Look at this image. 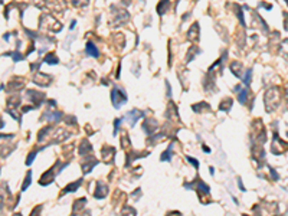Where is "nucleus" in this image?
Instances as JSON below:
<instances>
[{"instance_id": "nucleus-1", "label": "nucleus", "mask_w": 288, "mask_h": 216, "mask_svg": "<svg viewBox=\"0 0 288 216\" xmlns=\"http://www.w3.org/2000/svg\"><path fill=\"white\" fill-rule=\"evenodd\" d=\"M111 102L114 105V108L118 110L120 107H122L125 102H127V94L122 88L120 86H114L113 88V92H111Z\"/></svg>"}, {"instance_id": "nucleus-2", "label": "nucleus", "mask_w": 288, "mask_h": 216, "mask_svg": "<svg viewBox=\"0 0 288 216\" xmlns=\"http://www.w3.org/2000/svg\"><path fill=\"white\" fill-rule=\"evenodd\" d=\"M288 149V144L285 141H282L281 138H280V135L277 133H274V141H272L271 144V151L275 154V156H278V154H282L285 150Z\"/></svg>"}, {"instance_id": "nucleus-3", "label": "nucleus", "mask_w": 288, "mask_h": 216, "mask_svg": "<svg viewBox=\"0 0 288 216\" xmlns=\"http://www.w3.org/2000/svg\"><path fill=\"white\" fill-rule=\"evenodd\" d=\"M143 130H144V133L147 134V135L154 134L156 133V130H157V121L153 120V118L144 120V123H143Z\"/></svg>"}, {"instance_id": "nucleus-4", "label": "nucleus", "mask_w": 288, "mask_h": 216, "mask_svg": "<svg viewBox=\"0 0 288 216\" xmlns=\"http://www.w3.org/2000/svg\"><path fill=\"white\" fill-rule=\"evenodd\" d=\"M107 195H108V186H107L104 182L98 180V182H97V189H95V192H94V196H95L97 199H104V198H107Z\"/></svg>"}, {"instance_id": "nucleus-5", "label": "nucleus", "mask_w": 288, "mask_h": 216, "mask_svg": "<svg viewBox=\"0 0 288 216\" xmlns=\"http://www.w3.org/2000/svg\"><path fill=\"white\" fill-rule=\"evenodd\" d=\"M144 117V113L143 111H138V110H133V111H128L127 114H125V118H127V121H128V124L130 125H136L137 120H140V118H143Z\"/></svg>"}, {"instance_id": "nucleus-6", "label": "nucleus", "mask_w": 288, "mask_h": 216, "mask_svg": "<svg viewBox=\"0 0 288 216\" xmlns=\"http://www.w3.org/2000/svg\"><path fill=\"white\" fill-rule=\"evenodd\" d=\"M101 154H102V160H104V163H110V161H113V159H114V154H115V150L114 147H110V146H104L101 150Z\"/></svg>"}, {"instance_id": "nucleus-7", "label": "nucleus", "mask_w": 288, "mask_h": 216, "mask_svg": "<svg viewBox=\"0 0 288 216\" xmlns=\"http://www.w3.org/2000/svg\"><path fill=\"white\" fill-rule=\"evenodd\" d=\"M98 164V160L95 159V157H92V156H86V161L82 163V171H84V174H88L94 167Z\"/></svg>"}, {"instance_id": "nucleus-8", "label": "nucleus", "mask_w": 288, "mask_h": 216, "mask_svg": "<svg viewBox=\"0 0 288 216\" xmlns=\"http://www.w3.org/2000/svg\"><path fill=\"white\" fill-rule=\"evenodd\" d=\"M53 179H55V167H52L49 169L40 179H39V184H42V186H48L49 183L53 182Z\"/></svg>"}, {"instance_id": "nucleus-9", "label": "nucleus", "mask_w": 288, "mask_h": 216, "mask_svg": "<svg viewBox=\"0 0 288 216\" xmlns=\"http://www.w3.org/2000/svg\"><path fill=\"white\" fill-rule=\"evenodd\" d=\"M85 52H86V55H89V56H92V58H98V56H100V50L97 48V45H95L94 42H91V40L86 42Z\"/></svg>"}, {"instance_id": "nucleus-10", "label": "nucleus", "mask_w": 288, "mask_h": 216, "mask_svg": "<svg viewBox=\"0 0 288 216\" xmlns=\"http://www.w3.org/2000/svg\"><path fill=\"white\" fill-rule=\"evenodd\" d=\"M79 156H91V151H92V146L88 140H82L81 141V146H79Z\"/></svg>"}, {"instance_id": "nucleus-11", "label": "nucleus", "mask_w": 288, "mask_h": 216, "mask_svg": "<svg viewBox=\"0 0 288 216\" xmlns=\"http://www.w3.org/2000/svg\"><path fill=\"white\" fill-rule=\"evenodd\" d=\"M86 205V199L85 198H81V199L75 200V203H74V206H72V210H74V215H78V213H81V210L84 209V206Z\"/></svg>"}, {"instance_id": "nucleus-12", "label": "nucleus", "mask_w": 288, "mask_h": 216, "mask_svg": "<svg viewBox=\"0 0 288 216\" xmlns=\"http://www.w3.org/2000/svg\"><path fill=\"white\" fill-rule=\"evenodd\" d=\"M187 36H189V39L193 40V42H197V40H199V25H197V23H193V26L189 29Z\"/></svg>"}, {"instance_id": "nucleus-13", "label": "nucleus", "mask_w": 288, "mask_h": 216, "mask_svg": "<svg viewBox=\"0 0 288 216\" xmlns=\"http://www.w3.org/2000/svg\"><path fill=\"white\" fill-rule=\"evenodd\" d=\"M51 79H52V78L49 76V75H45V74H40V72H39V74H38V76L35 78V82L40 84L42 86H48L49 82H51Z\"/></svg>"}, {"instance_id": "nucleus-14", "label": "nucleus", "mask_w": 288, "mask_h": 216, "mask_svg": "<svg viewBox=\"0 0 288 216\" xmlns=\"http://www.w3.org/2000/svg\"><path fill=\"white\" fill-rule=\"evenodd\" d=\"M69 135H71V133H68L67 130H58V131L55 133L53 140H55L56 143H62V141H65L67 138H69Z\"/></svg>"}, {"instance_id": "nucleus-15", "label": "nucleus", "mask_w": 288, "mask_h": 216, "mask_svg": "<svg viewBox=\"0 0 288 216\" xmlns=\"http://www.w3.org/2000/svg\"><path fill=\"white\" fill-rule=\"evenodd\" d=\"M81 184H82V179H79V180H76V182L71 183V184H68V186H67V187L62 190V195H67V193H71V192H75V190H78Z\"/></svg>"}, {"instance_id": "nucleus-16", "label": "nucleus", "mask_w": 288, "mask_h": 216, "mask_svg": "<svg viewBox=\"0 0 288 216\" xmlns=\"http://www.w3.org/2000/svg\"><path fill=\"white\" fill-rule=\"evenodd\" d=\"M196 189H197V192H199V198H200V199L203 198V195H209V193H210L209 186L205 184L203 182H200V180L197 182V187H196Z\"/></svg>"}, {"instance_id": "nucleus-17", "label": "nucleus", "mask_w": 288, "mask_h": 216, "mask_svg": "<svg viewBox=\"0 0 288 216\" xmlns=\"http://www.w3.org/2000/svg\"><path fill=\"white\" fill-rule=\"evenodd\" d=\"M121 216H136V209L133 206H124L121 209Z\"/></svg>"}, {"instance_id": "nucleus-18", "label": "nucleus", "mask_w": 288, "mask_h": 216, "mask_svg": "<svg viewBox=\"0 0 288 216\" xmlns=\"http://www.w3.org/2000/svg\"><path fill=\"white\" fill-rule=\"evenodd\" d=\"M51 130H52V127L49 125V127H45V128H43V130L39 133V135H38V140H39V143H42V141H43V140H45V138H46L49 134H51Z\"/></svg>"}, {"instance_id": "nucleus-19", "label": "nucleus", "mask_w": 288, "mask_h": 216, "mask_svg": "<svg viewBox=\"0 0 288 216\" xmlns=\"http://www.w3.org/2000/svg\"><path fill=\"white\" fill-rule=\"evenodd\" d=\"M239 92V95H238V101L241 102V104H245L246 102V95L249 94V89L248 88H245V89H241V91H238Z\"/></svg>"}, {"instance_id": "nucleus-20", "label": "nucleus", "mask_w": 288, "mask_h": 216, "mask_svg": "<svg viewBox=\"0 0 288 216\" xmlns=\"http://www.w3.org/2000/svg\"><path fill=\"white\" fill-rule=\"evenodd\" d=\"M241 68H242V67H241V64H239V62H238V64H236V62H234V64L231 65V69H232L234 75L238 76V78H242V74H241L242 71H241Z\"/></svg>"}, {"instance_id": "nucleus-21", "label": "nucleus", "mask_w": 288, "mask_h": 216, "mask_svg": "<svg viewBox=\"0 0 288 216\" xmlns=\"http://www.w3.org/2000/svg\"><path fill=\"white\" fill-rule=\"evenodd\" d=\"M171 147H173V143L170 144L169 149L166 150V151L163 153V156L160 157V160H161V161H170V160H171Z\"/></svg>"}, {"instance_id": "nucleus-22", "label": "nucleus", "mask_w": 288, "mask_h": 216, "mask_svg": "<svg viewBox=\"0 0 288 216\" xmlns=\"http://www.w3.org/2000/svg\"><path fill=\"white\" fill-rule=\"evenodd\" d=\"M232 107V100L231 98H226L225 101H222V104H220V111H229V108Z\"/></svg>"}, {"instance_id": "nucleus-23", "label": "nucleus", "mask_w": 288, "mask_h": 216, "mask_svg": "<svg viewBox=\"0 0 288 216\" xmlns=\"http://www.w3.org/2000/svg\"><path fill=\"white\" fill-rule=\"evenodd\" d=\"M45 62H46V64H51V65H56L59 61H58V58H56L53 53H48V56L45 58Z\"/></svg>"}, {"instance_id": "nucleus-24", "label": "nucleus", "mask_w": 288, "mask_h": 216, "mask_svg": "<svg viewBox=\"0 0 288 216\" xmlns=\"http://www.w3.org/2000/svg\"><path fill=\"white\" fill-rule=\"evenodd\" d=\"M121 143H122V149H127L130 146V137L127 133H122L121 135Z\"/></svg>"}, {"instance_id": "nucleus-25", "label": "nucleus", "mask_w": 288, "mask_h": 216, "mask_svg": "<svg viewBox=\"0 0 288 216\" xmlns=\"http://www.w3.org/2000/svg\"><path fill=\"white\" fill-rule=\"evenodd\" d=\"M245 74H246V75H245V78H243V82H245V85L248 86V85L251 84V78H252V69H248Z\"/></svg>"}, {"instance_id": "nucleus-26", "label": "nucleus", "mask_w": 288, "mask_h": 216, "mask_svg": "<svg viewBox=\"0 0 288 216\" xmlns=\"http://www.w3.org/2000/svg\"><path fill=\"white\" fill-rule=\"evenodd\" d=\"M30 176H32V173L29 171V173L26 174V179H25V183H23V186H22V190H26V189H28V186L30 184V182H32Z\"/></svg>"}, {"instance_id": "nucleus-27", "label": "nucleus", "mask_w": 288, "mask_h": 216, "mask_svg": "<svg viewBox=\"0 0 288 216\" xmlns=\"http://www.w3.org/2000/svg\"><path fill=\"white\" fill-rule=\"evenodd\" d=\"M35 157H36V151H32V153L28 156V159H26V164H28V166H30V164H32V161H33Z\"/></svg>"}, {"instance_id": "nucleus-28", "label": "nucleus", "mask_w": 288, "mask_h": 216, "mask_svg": "<svg viewBox=\"0 0 288 216\" xmlns=\"http://www.w3.org/2000/svg\"><path fill=\"white\" fill-rule=\"evenodd\" d=\"M187 161H189V163H192L195 169H197V167H199V161H197L196 159H193V157H189V156H187Z\"/></svg>"}, {"instance_id": "nucleus-29", "label": "nucleus", "mask_w": 288, "mask_h": 216, "mask_svg": "<svg viewBox=\"0 0 288 216\" xmlns=\"http://www.w3.org/2000/svg\"><path fill=\"white\" fill-rule=\"evenodd\" d=\"M72 1L76 6H85V4H88V0H72Z\"/></svg>"}, {"instance_id": "nucleus-30", "label": "nucleus", "mask_w": 288, "mask_h": 216, "mask_svg": "<svg viewBox=\"0 0 288 216\" xmlns=\"http://www.w3.org/2000/svg\"><path fill=\"white\" fill-rule=\"evenodd\" d=\"M40 210H42V206H36L30 216H39V215H40Z\"/></svg>"}, {"instance_id": "nucleus-31", "label": "nucleus", "mask_w": 288, "mask_h": 216, "mask_svg": "<svg viewBox=\"0 0 288 216\" xmlns=\"http://www.w3.org/2000/svg\"><path fill=\"white\" fill-rule=\"evenodd\" d=\"M121 121H122L121 118H117V120H115V123H114V125H115V131H114V134L118 133V125H120V123H121Z\"/></svg>"}, {"instance_id": "nucleus-32", "label": "nucleus", "mask_w": 288, "mask_h": 216, "mask_svg": "<svg viewBox=\"0 0 288 216\" xmlns=\"http://www.w3.org/2000/svg\"><path fill=\"white\" fill-rule=\"evenodd\" d=\"M166 88H167V97H171V86H170V84L166 81Z\"/></svg>"}, {"instance_id": "nucleus-33", "label": "nucleus", "mask_w": 288, "mask_h": 216, "mask_svg": "<svg viewBox=\"0 0 288 216\" xmlns=\"http://www.w3.org/2000/svg\"><path fill=\"white\" fill-rule=\"evenodd\" d=\"M238 184H239V189L242 190V192H245L246 189H245V186L242 184V180H241V177H238Z\"/></svg>"}, {"instance_id": "nucleus-34", "label": "nucleus", "mask_w": 288, "mask_h": 216, "mask_svg": "<svg viewBox=\"0 0 288 216\" xmlns=\"http://www.w3.org/2000/svg\"><path fill=\"white\" fill-rule=\"evenodd\" d=\"M75 25H76V22H75V20H72V23H71V28H69V29H71V30H74Z\"/></svg>"}, {"instance_id": "nucleus-35", "label": "nucleus", "mask_w": 288, "mask_h": 216, "mask_svg": "<svg viewBox=\"0 0 288 216\" xmlns=\"http://www.w3.org/2000/svg\"><path fill=\"white\" fill-rule=\"evenodd\" d=\"M166 216H182V215H180L179 212H176V213H167Z\"/></svg>"}, {"instance_id": "nucleus-36", "label": "nucleus", "mask_w": 288, "mask_h": 216, "mask_svg": "<svg viewBox=\"0 0 288 216\" xmlns=\"http://www.w3.org/2000/svg\"><path fill=\"white\" fill-rule=\"evenodd\" d=\"M203 151H205V153H210V149H209V147H206V146H203Z\"/></svg>"}, {"instance_id": "nucleus-37", "label": "nucleus", "mask_w": 288, "mask_h": 216, "mask_svg": "<svg viewBox=\"0 0 288 216\" xmlns=\"http://www.w3.org/2000/svg\"><path fill=\"white\" fill-rule=\"evenodd\" d=\"M209 173H210V174H215V169L210 167V169H209Z\"/></svg>"}, {"instance_id": "nucleus-38", "label": "nucleus", "mask_w": 288, "mask_h": 216, "mask_svg": "<svg viewBox=\"0 0 288 216\" xmlns=\"http://www.w3.org/2000/svg\"><path fill=\"white\" fill-rule=\"evenodd\" d=\"M15 216H22V215H15Z\"/></svg>"}, {"instance_id": "nucleus-39", "label": "nucleus", "mask_w": 288, "mask_h": 216, "mask_svg": "<svg viewBox=\"0 0 288 216\" xmlns=\"http://www.w3.org/2000/svg\"><path fill=\"white\" fill-rule=\"evenodd\" d=\"M285 1H287V3H288V0H285Z\"/></svg>"}, {"instance_id": "nucleus-40", "label": "nucleus", "mask_w": 288, "mask_h": 216, "mask_svg": "<svg viewBox=\"0 0 288 216\" xmlns=\"http://www.w3.org/2000/svg\"><path fill=\"white\" fill-rule=\"evenodd\" d=\"M243 216H246V215H243Z\"/></svg>"}]
</instances>
